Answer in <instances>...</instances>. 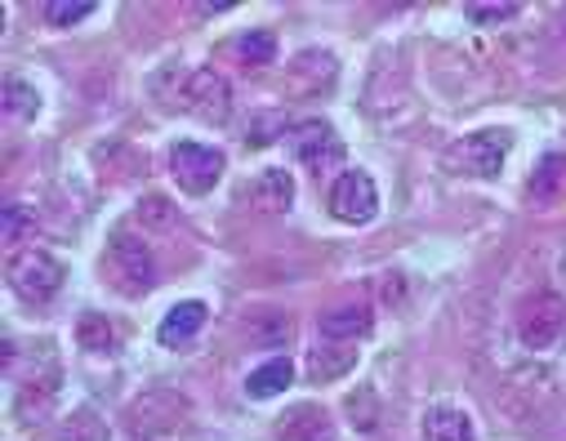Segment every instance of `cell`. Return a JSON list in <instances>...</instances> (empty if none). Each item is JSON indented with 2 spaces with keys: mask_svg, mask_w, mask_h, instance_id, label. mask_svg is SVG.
<instances>
[{
  "mask_svg": "<svg viewBox=\"0 0 566 441\" xmlns=\"http://www.w3.org/2000/svg\"><path fill=\"white\" fill-rule=\"evenodd\" d=\"M188 419V397L175 388H153L144 397H134L125 410V428L134 441H157L166 432H175Z\"/></svg>",
  "mask_w": 566,
  "mask_h": 441,
  "instance_id": "cell-4",
  "label": "cell"
},
{
  "mask_svg": "<svg viewBox=\"0 0 566 441\" xmlns=\"http://www.w3.org/2000/svg\"><path fill=\"white\" fill-rule=\"evenodd\" d=\"M94 10H98L94 0H50V6H41V14H45L50 28H76V23H85Z\"/></svg>",
  "mask_w": 566,
  "mask_h": 441,
  "instance_id": "cell-21",
  "label": "cell"
},
{
  "mask_svg": "<svg viewBox=\"0 0 566 441\" xmlns=\"http://www.w3.org/2000/svg\"><path fill=\"white\" fill-rule=\"evenodd\" d=\"M509 153H513L509 129H478V134L455 138L442 161H447L451 175H464V179H500Z\"/></svg>",
  "mask_w": 566,
  "mask_h": 441,
  "instance_id": "cell-2",
  "label": "cell"
},
{
  "mask_svg": "<svg viewBox=\"0 0 566 441\" xmlns=\"http://www.w3.org/2000/svg\"><path fill=\"white\" fill-rule=\"evenodd\" d=\"M76 344L85 353H116V330H112V322L103 313H85L76 322Z\"/></svg>",
  "mask_w": 566,
  "mask_h": 441,
  "instance_id": "cell-19",
  "label": "cell"
},
{
  "mask_svg": "<svg viewBox=\"0 0 566 441\" xmlns=\"http://www.w3.org/2000/svg\"><path fill=\"white\" fill-rule=\"evenodd\" d=\"M326 206H331V214H335L339 223L361 228V223H370V219L379 214V188H375V179H370L366 170H344V175L331 183Z\"/></svg>",
  "mask_w": 566,
  "mask_h": 441,
  "instance_id": "cell-7",
  "label": "cell"
},
{
  "mask_svg": "<svg viewBox=\"0 0 566 441\" xmlns=\"http://www.w3.org/2000/svg\"><path fill=\"white\" fill-rule=\"evenodd\" d=\"M276 441H335V419L326 414V406L300 401L276 419Z\"/></svg>",
  "mask_w": 566,
  "mask_h": 441,
  "instance_id": "cell-10",
  "label": "cell"
},
{
  "mask_svg": "<svg viewBox=\"0 0 566 441\" xmlns=\"http://www.w3.org/2000/svg\"><path fill=\"white\" fill-rule=\"evenodd\" d=\"M375 330V308L366 300H339L317 317V335L335 344H361Z\"/></svg>",
  "mask_w": 566,
  "mask_h": 441,
  "instance_id": "cell-9",
  "label": "cell"
},
{
  "mask_svg": "<svg viewBox=\"0 0 566 441\" xmlns=\"http://www.w3.org/2000/svg\"><path fill=\"white\" fill-rule=\"evenodd\" d=\"M291 384H295V366H291L286 357H272V361H263L259 370H250L245 392H250L254 401H268V397H281Z\"/></svg>",
  "mask_w": 566,
  "mask_h": 441,
  "instance_id": "cell-16",
  "label": "cell"
},
{
  "mask_svg": "<svg viewBox=\"0 0 566 441\" xmlns=\"http://www.w3.org/2000/svg\"><path fill=\"white\" fill-rule=\"evenodd\" d=\"M286 143H291V153L313 170V175H326L331 166H339L348 153H344V138L335 134V125L331 120H300L291 134H286Z\"/></svg>",
  "mask_w": 566,
  "mask_h": 441,
  "instance_id": "cell-8",
  "label": "cell"
},
{
  "mask_svg": "<svg viewBox=\"0 0 566 441\" xmlns=\"http://www.w3.org/2000/svg\"><path fill=\"white\" fill-rule=\"evenodd\" d=\"M232 54L245 63V67H268L276 59V36L272 32H245L232 41Z\"/></svg>",
  "mask_w": 566,
  "mask_h": 441,
  "instance_id": "cell-20",
  "label": "cell"
},
{
  "mask_svg": "<svg viewBox=\"0 0 566 441\" xmlns=\"http://www.w3.org/2000/svg\"><path fill=\"white\" fill-rule=\"evenodd\" d=\"M206 322H210V308H206L201 300H184V304H175V308L161 317L157 339H161L166 348H188V344L206 330Z\"/></svg>",
  "mask_w": 566,
  "mask_h": 441,
  "instance_id": "cell-12",
  "label": "cell"
},
{
  "mask_svg": "<svg viewBox=\"0 0 566 441\" xmlns=\"http://www.w3.org/2000/svg\"><path fill=\"white\" fill-rule=\"evenodd\" d=\"M179 107L201 112V116H210V120H223V116H228V85H223L214 72H188V76H184Z\"/></svg>",
  "mask_w": 566,
  "mask_h": 441,
  "instance_id": "cell-11",
  "label": "cell"
},
{
  "mask_svg": "<svg viewBox=\"0 0 566 441\" xmlns=\"http://www.w3.org/2000/svg\"><path fill=\"white\" fill-rule=\"evenodd\" d=\"M63 441H107V423L94 410H72V419L63 423Z\"/></svg>",
  "mask_w": 566,
  "mask_h": 441,
  "instance_id": "cell-22",
  "label": "cell"
},
{
  "mask_svg": "<svg viewBox=\"0 0 566 441\" xmlns=\"http://www.w3.org/2000/svg\"><path fill=\"white\" fill-rule=\"evenodd\" d=\"M353 361H357V348H353V344L317 339V344L308 348V375H313L317 384H331V379L348 375V370H353Z\"/></svg>",
  "mask_w": 566,
  "mask_h": 441,
  "instance_id": "cell-13",
  "label": "cell"
},
{
  "mask_svg": "<svg viewBox=\"0 0 566 441\" xmlns=\"http://www.w3.org/2000/svg\"><path fill=\"white\" fill-rule=\"evenodd\" d=\"M32 214L28 210H19V206H6V210H0V237H6V245H14L19 237H28L32 232Z\"/></svg>",
  "mask_w": 566,
  "mask_h": 441,
  "instance_id": "cell-24",
  "label": "cell"
},
{
  "mask_svg": "<svg viewBox=\"0 0 566 441\" xmlns=\"http://www.w3.org/2000/svg\"><path fill=\"white\" fill-rule=\"evenodd\" d=\"M250 201L263 210V214H286L295 206V179L286 170H263L250 188Z\"/></svg>",
  "mask_w": 566,
  "mask_h": 441,
  "instance_id": "cell-14",
  "label": "cell"
},
{
  "mask_svg": "<svg viewBox=\"0 0 566 441\" xmlns=\"http://www.w3.org/2000/svg\"><path fill=\"white\" fill-rule=\"evenodd\" d=\"M295 125H286V116L281 112H263V116H254V125L245 129V138L250 143H272V138H281V134H291Z\"/></svg>",
  "mask_w": 566,
  "mask_h": 441,
  "instance_id": "cell-23",
  "label": "cell"
},
{
  "mask_svg": "<svg viewBox=\"0 0 566 441\" xmlns=\"http://www.w3.org/2000/svg\"><path fill=\"white\" fill-rule=\"evenodd\" d=\"M464 14L473 23H509L522 14V6H513V0H504V6H464Z\"/></svg>",
  "mask_w": 566,
  "mask_h": 441,
  "instance_id": "cell-25",
  "label": "cell"
},
{
  "mask_svg": "<svg viewBox=\"0 0 566 441\" xmlns=\"http://www.w3.org/2000/svg\"><path fill=\"white\" fill-rule=\"evenodd\" d=\"M228 170V157L210 143H197V138H179L170 147V179L179 183V192L188 197H206L214 192V183L223 179Z\"/></svg>",
  "mask_w": 566,
  "mask_h": 441,
  "instance_id": "cell-3",
  "label": "cell"
},
{
  "mask_svg": "<svg viewBox=\"0 0 566 441\" xmlns=\"http://www.w3.org/2000/svg\"><path fill=\"white\" fill-rule=\"evenodd\" d=\"M0 103H6L10 120H36V112H41V94L23 76H6V98H0Z\"/></svg>",
  "mask_w": 566,
  "mask_h": 441,
  "instance_id": "cell-18",
  "label": "cell"
},
{
  "mask_svg": "<svg viewBox=\"0 0 566 441\" xmlns=\"http://www.w3.org/2000/svg\"><path fill=\"white\" fill-rule=\"evenodd\" d=\"M423 441H478L473 419L460 406H433L423 414Z\"/></svg>",
  "mask_w": 566,
  "mask_h": 441,
  "instance_id": "cell-15",
  "label": "cell"
},
{
  "mask_svg": "<svg viewBox=\"0 0 566 441\" xmlns=\"http://www.w3.org/2000/svg\"><path fill=\"white\" fill-rule=\"evenodd\" d=\"M557 197H566V153H548V157L531 170V201L548 206V201H557Z\"/></svg>",
  "mask_w": 566,
  "mask_h": 441,
  "instance_id": "cell-17",
  "label": "cell"
},
{
  "mask_svg": "<svg viewBox=\"0 0 566 441\" xmlns=\"http://www.w3.org/2000/svg\"><path fill=\"white\" fill-rule=\"evenodd\" d=\"M103 276L116 294H129V300L148 294L157 285V259H153L148 241L129 228H120L103 250Z\"/></svg>",
  "mask_w": 566,
  "mask_h": 441,
  "instance_id": "cell-1",
  "label": "cell"
},
{
  "mask_svg": "<svg viewBox=\"0 0 566 441\" xmlns=\"http://www.w3.org/2000/svg\"><path fill=\"white\" fill-rule=\"evenodd\" d=\"M513 326H517V339L531 353H544V348H553L566 335V300H562V294H553V290H535V294H526V300L517 304Z\"/></svg>",
  "mask_w": 566,
  "mask_h": 441,
  "instance_id": "cell-5",
  "label": "cell"
},
{
  "mask_svg": "<svg viewBox=\"0 0 566 441\" xmlns=\"http://www.w3.org/2000/svg\"><path fill=\"white\" fill-rule=\"evenodd\" d=\"M138 219H144V228H153V219H157V228H161V232L179 223V214H175V210H170L161 197H148L144 206H138Z\"/></svg>",
  "mask_w": 566,
  "mask_h": 441,
  "instance_id": "cell-26",
  "label": "cell"
},
{
  "mask_svg": "<svg viewBox=\"0 0 566 441\" xmlns=\"http://www.w3.org/2000/svg\"><path fill=\"white\" fill-rule=\"evenodd\" d=\"M6 276L14 285V294H23L28 304H45V300H54V294L63 290L67 272H63V263L50 250H19L10 259V267H6Z\"/></svg>",
  "mask_w": 566,
  "mask_h": 441,
  "instance_id": "cell-6",
  "label": "cell"
}]
</instances>
